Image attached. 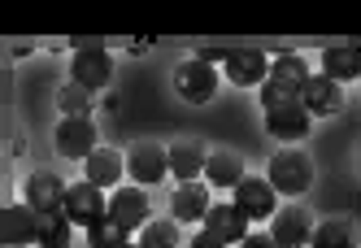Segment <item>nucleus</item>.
Wrapping results in <instances>:
<instances>
[{"mask_svg":"<svg viewBox=\"0 0 361 248\" xmlns=\"http://www.w3.org/2000/svg\"><path fill=\"white\" fill-rule=\"evenodd\" d=\"M309 248H357V231L348 227V222H322V227H314V240H309Z\"/></svg>","mask_w":361,"mask_h":248,"instance_id":"22","label":"nucleus"},{"mask_svg":"<svg viewBox=\"0 0 361 248\" xmlns=\"http://www.w3.org/2000/svg\"><path fill=\"white\" fill-rule=\"evenodd\" d=\"M248 213H240V205H214L204 213V231L218 235L222 244H244L248 240Z\"/></svg>","mask_w":361,"mask_h":248,"instance_id":"15","label":"nucleus"},{"mask_svg":"<svg viewBox=\"0 0 361 248\" xmlns=\"http://www.w3.org/2000/svg\"><path fill=\"white\" fill-rule=\"evenodd\" d=\"M131 248H140V244H131Z\"/></svg>","mask_w":361,"mask_h":248,"instance_id":"29","label":"nucleus"},{"mask_svg":"<svg viewBox=\"0 0 361 248\" xmlns=\"http://www.w3.org/2000/svg\"><path fill=\"white\" fill-rule=\"evenodd\" d=\"M122 170H126V161L114 153V148H96V153L87 157V183H96V187H114V183L122 179Z\"/></svg>","mask_w":361,"mask_h":248,"instance_id":"21","label":"nucleus"},{"mask_svg":"<svg viewBox=\"0 0 361 248\" xmlns=\"http://www.w3.org/2000/svg\"><path fill=\"white\" fill-rule=\"evenodd\" d=\"M57 105H61L66 118H87V109H92V92L79 87V83H70V87L57 92Z\"/></svg>","mask_w":361,"mask_h":248,"instance_id":"26","label":"nucleus"},{"mask_svg":"<svg viewBox=\"0 0 361 248\" xmlns=\"http://www.w3.org/2000/svg\"><path fill=\"white\" fill-rule=\"evenodd\" d=\"M309 83V66L300 53H279L270 61V79L262 83V109H279V105H296L300 87Z\"/></svg>","mask_w":361,"mask_h":248,"instance_id":"1","label":"nucleus"},{"mask_svg":"<svg viewBox=\"0 0 361 248\" xmlns=\"http://www.w3.org/2000/svg\"><path fill=\"white\" fill-rule=\"evenodd\" d=\"M126 170H131V179H140V183H161L170 175V148H161V144H135L131 157H126Z\"/></svg>","mask_w":361,"mask_h":248,"instance_id":"12","label":"nucleus"},{"mask_svg":"<svg viewBox=\"0 0 361 248\" xmlns=\"http://www.w3.org/2000/svg\"><path fill=\"white\" fill-rule=\"evenodd\" d=\"M270 235L279 240V248H305L314 240V218H309L305 205H288L270 218Z\"/></svg>","mask_w":361,"mask_h":248,"instance_id":"7","label":"nucleus"},{"mask_svg":"<svg viewBox=\"0 0 361 248\" xmlns=\"http://www.w3.org/2000/svg\"><path fill=\"white\" fill-rule=\"evenodd\" d=\"M240 248H279V240H274V235H257V231H252Z\"/></svg>","mask_w":361,"mask_h":248,"instance_id":"27","label":"nucleus"},{"mask_svg":"<svg viewBox=\"0 0 361 248\" xmlns=\"http://www.w3.org/2000/svg\"><path fill=\"white\" fill-rule=\"evenodd\" d=\"M66 183L53 175V170H35V175L27 179V192H22V196H27V205L35 209V213H61L66 209Z\"/></svg>","mask_w":361,"mask_h":248,"instance_id":"9","label":"nucleus"},{"mask_svg":"<svg viewBox=\"0 0 361 248\" xmlns=\"http://www.w3.org/2000/svg\"><path fill=\"white\" fill-rule=\"evenodd\" d=\"M266 179H270L274 192H283V196H300L309 183H314V166H309V157L296 153V148H283V153L270 161V175H266Z\"/></svg>","mask_w":361,"mask_h":248,"instance_id":"2","label":"nucleus"},{"mask_svg":"<svg viewBox=\"0 0 361 248\" xmlns=\"http://www.w3.org/2000/svg\"><path fill=\"white\" fill-rule=\"evenodd\" d=\"M131 231H122L114 218H100L96 227H87V244L92 248H131V240H126Z\"/></svg>","mask_w":361,"mask_h":248,"instance_id":"24","label":"nucleus"},{"mask_svg":"<svg viewBox=\"0 0 361 248\" xmlns=\"http://www.w3.org/2000/svg\"><path fill=\"white\" fill-rule=\"evenodd\" d=\"M204 166H209V153H204L200 140H183L170 148V175L183 179V183H196L204 175Z\"/></svg>","mask_w":361,"mask_h":248,"instance_id":"18","label":"nucleus"},{"mask_svg":"<svg viewBox=\"0 0 361 248\" xmlns=\"http://www.w3.org/2000/svg\"><path fill=\"white\" fill-rule=\"evenodd\" d=\"M70 74H74V83H79V87L96 92V87H105V83H109V74H114V57H109L100 44H83L79 53H74Z\"/></svg>","mask_w":361,"mask_h":248,"instance_id":"6","label":"nucleus"},{"mask_svg":"<svg viewBox=\"0 0 361 248\" xmlns=\"http://www.w3.org/2000/svg\"><path fill=\"white\" fill-rule=\"evenodd\" d=\"M309 113L300 101L296 105H279V109H266V131L274 135V140H305L309 135Z\"/></svg>","mask_w":361,"mask_h":248,"instance_id":"16","label":"nucleus"},{"mask_svg":"<svg viewBox=\"0 0 361 248\" xmlns=\"http://www.w3.org/2000/svg\"><path fill=\"white\" fill-rule=\"evenodd\" d=\"M226 79L235 87H262L270 79V61L262 48H231L226 57Z\"/></svg>","mask_w":361,"mask_h":248,"instance_id":"8","label":"nucleus"},{"mask_svg":"<svg viewBox=\"0 0 361 248\" xmlns=\"http://www.w3.org/2000/svg\"><path fill=\"white\" fill-rule=\"evenodd\" d=\"M192 248H226L218 235H209V231H196V240H192Z\"/></svg>","mask_w":361,"mask_h":248,"instance_id":"28","label":"nucleus"},{"mask_svg":"<svg viewBox=\"0 0 361 248\" xmlns=\"http://www.w3.org/2000/svg\"><path fill=\"white\" fill-rule=\"evenodd\" d=\"M74 227H96L100 218H109V205H105V187H96V183H74L66 192V209H61Z\"/></svg>","mask_w":361,"mask_h":248,"instance_id":"3","label":"nucleus"},{"mask_svg":"<svg viewBox=\"0 0 361 248\" xmlns=\"http://www.w3.org/2000/svg\"><path fill=\"white\" fill-rule=\"evenodd\" d=\"M39 222H44V213H35L27 201H22V205H9L5 213H0V244H5V248L35 244V240H39Z\"/></svg>","mask_w":361,"mask_h":248,"instance_id":"5","label":"nucleus"},{"mask_svg":"<svg viewBox=\"0 0 361 248\" xmlns=\"http://www.w3.org/2000/svg\"><path fill=\"white\" fill-rule=\"evenodd\" d=\"M204 179H209L214 187H231L235 192L248 175H244V161L235 153H209V166H204Z\"/></svg>","mask_w":361,"mask_h":248,"instance_id":"20","label":"nucleus"},{"mask_svg":"<svg viewBox=\"0 0 361 248\" xmlns=\"http://www.w3.org/2000/svg\"><path fill=\"white\" fill-rule=\"evenodd\" d=\"M70 231H74V222L66 213H44L39 222V248H70Z\"/></svg>","mask_w":361,"mask_h":248,"instance_id":"23","label":"nucleus"},{"mask_svg":"<svg viewBox=\"0 0 361 248\" xmlns=\"http://www.w3.org/2000/svg\"><path fill=\"white\" fill-rule=\"evenodd\" d=\"M274 201H279V192H274L270 179H244L235 187V201L231 205H240V213H248V218H274L279 213Z\"/></svg>","mask_w":361,"mask_h":248,"instance_id":"13","label":"nucleus"},{"mask_svg":"<svg viewBox=\"0 0 361 248\" xmlns=\"http://www.w3.org/2000/svg\"><path fill=\"white\" fill-rule=\"evenodd\" d=\"M174 87H178V96H183V101L204 105V101L218 92V70H214L209 61H200V57H188L183 66L174 70Z\"/></svg>","mask_w":361,"mask_h":248,"instance_id":"4","label":"nucleus"},{"mask_svg":"<svg viewBox=\"0 0 361 248\" xmlns=\"http://www.w3.org/2000/svg\"><path fill=\"white\" fill-rule=\"evenodd\" d=\"M322 74L335 83L344 79H361V48L357 44H331L322 53Z\"/></svg>","mask_w":361,"mask_h":248,"instance_id":"19","label":"nucleus"},{"mask_svg":"<svg viewBox=\"0 0 361 248\" xmlns=\"http://www.w3.org/2000/svg\"><path fill=\"white\" fill-rule=\"evenodd\" d=\"M109 218L122 231H144L148 227V196L140 187H118L109 196Z\"/></svg>","mask_w":361,"mask_h":248,"instance_id":"11","label":"nucleus"},{"mask_svg":"<svg viewBox=\"0 0 361 248\" xmlns=\"http://www.w3.org/2000/svg\"><path fill=\"white\" fill-rule=\"evenodd\" d=\"M209 187L204 183H178L174 196H170V213L174 222H204V213H209Z\"/></svg>","mask_w":361,"mask_h":248,"instance_id":"17","label":"nucleus"},{"mask_svg":"<svg viewBox=\"0 0 361 248\" xmlns=\"http://www.w3.org/2000/svg\"><path fill=\"white\" fill-rule=\"evenodd\" d=\"M300 105L309 113L326 118V113H340L344 109V92H340V83H335V79H326V74H309V83L300 87Z\"/></svg>","mask_w":361,"mask_h":248,"instance_id":"14","label":"nucleus"},{"mask_svg":"<svg viewBox=\"0 0 361 248\" xmlns=\"http://www.w3.org/2000/svg\"><path fill=\"white\" fill-rule=\"evenodd\" d=\"M140 248H178V222L161 218V222H148L140 231Z\"/></svg>","mask_w":361,"mask_h":248,"instance_id":"25","label":"nucleus"},{"mask_svg":"<svg viewBox=\"0 0 361 248\" xmlns=\"http://www.w3.org/2000/svg\"><path fill=\"white\" fill-rule=\"evenodd\" d=\"M57 153L70 157V161H87L96 153V127H92V118H61V127H57Z\"/></svg>","mask_w":361,"mask_h":248,"instance_id":"10","label":"nucleus"}]
</instances>
